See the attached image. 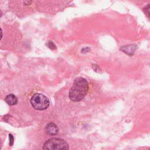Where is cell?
Returning a JSON list of instances; mask_svg holds the SVG:
<instances>
[{
    "mask_svg": "<svg viewBox=\"0 0 150 150\" xmlns=\"http://www.w3.org/2000/svg\"><path fill=\"white\" fill-rule=\"evenodd\" d=\"M88 91L89 83L87 80L81 77H77L69 91V98L74 102H79L85 98Z\"/></svg>",
    "mask_w": 150,
    "mask_h": 150,
    "instance_id": "1",
    "label": "cell"
},
{
    "mask_svg": "<svg viewBox=\"0 0 150 150\" xmlns=\"http://www.w3.org/2000/svg\"><path fill=\"white\" fill-rule=\"evenodd\" d=\"M32 107L37 110H45L49 106V98L41 93H35L31 98Z\"/></svg>",
    "mask_w": 150,
    "mask_h": 150,
    "instance_id": "2",
    "label": "cell"
},
{
    "mask_svg": "<svg viewBox=\"0 0 150 150\" xmlns=\"http://www.w3.org/2000/svg\"><path fill=\"white\" fill-rule=\"evenodd\" d=\"M44 149H69V145L64 139L59 138L49 139L43 146Z\"/></svg>",
    "mask_w": 150,
    "mask_h": 150,
    "instance_id": "3",
    "label": "cell"
},
{
    "mask_svg": "<svg viewBox=\"0 0 150 150\" xmlns=\"http://www.w3.org/2000/svg\"><path fill=\"white\" fill-rule=\"evenodd\" d=\"M46 132L49 135H55L59 133V128L55 124L50 123L46 127Z\"/></svg>",
    "mask_w": 150,
    "mask_h": 150,
    "instance_id": "4",
    "label": "cell"
},
{
    "mask_svg": "<svg viewBox=\"0 0 150 150\" xmlns=\"http://www.w3.org/2000/svg\"><path fill=\"white\" fill-rule=\"evenodd\" d=\"M137 49V46L136 45H129L126 46H123L121 48V50L125 54L131 56L134 54L135 51Z\"/></svg>",
    "mask_w": 150,
    "mask_h": 150,
    "instance_id": "5",
    "label": "cell"
},
{
    "mask_svg": "<svg viewBox=\"0 0 150 150\" xmlns=\"http://www.w3.org/2000/svg\"><path fill=\"white\" fill-rule=\"evenodd\" d=\"M5 100L6 103L9 106H14L17 103L18 98L15 95L13 94H10L6 96Z\"/></svg>",
    "mask_w": 150,
    "mask_h": 150,
    "instance_id": "6",
    "label": "cell"
},
{
    "mask_svg": "<svg viewBox=\"0 0 150 150\" xmlns=\"http://www.w3.org/2000/svg\"><path fill=\"white\" fill-rule=\"evenodd\" d=\"M143 11L147 16L150 17V4L147 5L143 8Z\"/></svg>",
    "mask_w": 150,
    "mask_h": 150,
    "instance_id": "7",
    "label": "cell"
},
{
    "mask_svg": "<svg viewBox=\"0 0 150 150\" xmlns=\"http://www.w3.org/2000/svg\"><path fill=\"white\" fill-rule=\"evenodd\" d=\"M48 47H49L50 49H52V50L56 49V46H55V44H54V42H52V41H49V42L48 43Z\"/></svg>",
    "mask_w": 150,
    "mask_h": 150,
    "instance_id": "8",
    "label": "cell"
},
{
    "mask_svg": "<svg viewBox=\"0 0 150 150\" xmlns=\"http://www.w3.org/2000/svg\"><path fill=\"white\" fill-rule=\"evenodd\" d=\"M9 145H13L14 144V137L13 136V135L11 134H9Z\"/></svg>",
    "mask_w": 150,
    "mask_h": 150,
    "instance_id": "9",
    "label": "cell"
},
{
    "mask_svg": "<svg viewBox=\"0 0 150 150\" xmlns=\"http://www.w3.org/2000/svg\"><path fill=\"white\" fill-rule=\"evenodd\" d=\"M32 3V0H24V4L25 5H29Z\"/></svg>",
    "mask_w": 150,
    "mask_h": 150,
    "instance_id": "10",
    "label": "cell"
},
{
    "mask_svg": "<svg viewBox=\"0 0 150 150\" xmlns=\"http://www.w3.org/2000/svg\"><path fill=\"white\" fill-rule=\"evenodd\" d=\"M89 51H90V48L88 47L84 48L82 49V53H83V54H86Z\"/></svg>",
    "mask_w": 150,
    "mask_h": 150,
    "instance_id": "11",
    "label": "cell"
}]
</instances>
